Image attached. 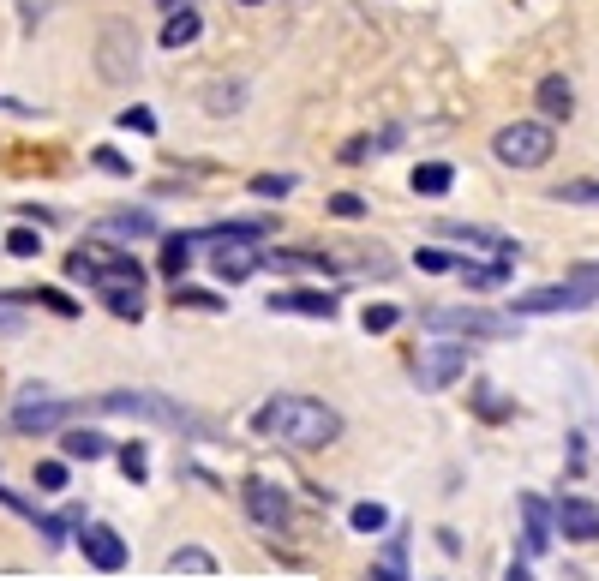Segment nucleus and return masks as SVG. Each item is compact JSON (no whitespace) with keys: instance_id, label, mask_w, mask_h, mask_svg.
I'll use <instances>...</instances> for the list:
<instances>
[{"instance_id":"f257e3e1","label":"nucleus","mask_w":599,"mask_h":581,"mask_svg":"<svg viewBox=\"0 0 599 581\" xmlns=\"http://www.w3.org/2000/svg\"><path fill=\"white\" fill-rule=\"evenodd\" d=\"M252 432L282 438L288 450H330L342 438V414L330 402H318V396H270L252 414Z\"/></svg>"},{"instance_id":"f03ea898","label":"nucleus","mask_w":599,"mask_h":581,"mask_svg":"<svg viewBox=\"0 0 599 581\" xmlns=\"http://www.w3.org/2000/svg\"><path fill=\"white\" fill-rule=\"evenodd\" d=\"M552 150H558L552 120H510V126L492 132V156H498L504 168H546Z\"/></svg>"},{"instance_id":"7ed1b4c3","label":"nucleus","mask_w":599,"mask_h":581,"mask_svg":"<svg viewBox=\"0 0 599 581\" xmlns=\"http://www.w3.org/2000/svg\"><path fill=\"white\" fill-rule=\"evenodd\" d=\"M96 72H102V84H132V72H138V30L132 24H102Z\"/></svg>"},{"instance_id":"20e7f679","label":"nucleus","mask_w":599,"mask_h":581,"mask_svg":"<svg viewBox=\"0 0 599 581\" xmlns=\"http://www.w3.org/2000/svg\"><path fill=\"white\" fill-rule=\"evenodd\" d=\"M426 330H444V336H510L516 318H498V312H480V306H432Z\"/></svg>"},{"instance_id":"39448f33","label":"nucleus","mask_w":599,"mask_h":581,"mask_svg":"<svg viewBox=\"0 0 599 581\" xmlns=\"http://www.w3.org/2000/svg\"><path fill=\"white\" fill-rule=\"evenodd\" d=\"M72 414H78V402L42 396V390H24V396H18V408L6 414V426H12V432H54V426H66Z\"/></svg>"},{"instance_id":"423d86ee","label":"nucleus","mask_w":599,"mask_h":581,"mask_svg":"<svg viewBox=\"0 0 599 581\" xmlns=\"http://www.w3.org/2000/svg\"><path fill=\"white\" fill-rule=\"evenodd\" d=\"M102 414H138V420H156V426H192L186 408H174L168 396H150V390H114L96 402Z\"/></svg>"},{"instance_id":"0eeeda50","label":"nucleus","mask_w":599,"mask_h":581,"mask_svg":"<svg viewBox=\"0 0 599 581\" xmlns=\"http://www.w3.org/2000/svg\"><path fill=\"white\" fill-rule=\"evenodd\" d=\"M240 504H246V516H252L264 534H282V528L294 522L288 492H282V486H270V480H246V486H240Z\"/></svg>"},{"instance_id":"6e6552de","label":"nucleus","mask_w":599,"mask_h":581,"mask_svg":"<svg viewBox=\"0 0 599 581\" xmlns=\"http://www.w3.org/2000/svg\"><path fill=\"white\" fill-rule=\"evenodd\" d=\"M78 552H84V564H96L102 576H120V570L132 564L126 540H120L108 522H78Z\"/></svg>"},{"instance_id":"1a4fd4ad","label":"nucleus","mask_w":599,"mask_h":581,"mask_svg":"<svg viewBox=\"0 0 599 581\" xmlns=\"http://www.w3.org/2000/svg\"><path fill=\"white\" fill-rule=\"evenodd\" d=\"M462 372H468V348H462V342H438V348H426V354L414 360V384H420V390H450Z\"/></svg>"},{"instance_id":"9d476101","label":"nucleus","mask_w":599,"mask_h":581,"mask_svg":"<svg viewBox=\"0 0 599 581\" xmlns=\"http://www.w3.org/2000/svg\"><path fill=\"white\" fill-rule=\"evenodd\" d=\"M576 306H594V294L582 282H558V288H528L516 300V318H540V312H576Z\"/></svg>"},{"instance_id":"9b49d317","label":"nucleus","mask_w":599,"mask_h":581,"mask_svg":"<svg viewBox=\"0 0 599 581\" xmlns=\"http://www.w3.org/2000/svg\"><path fill=\"white\" fill-rule=\"evenodd\" d=\"M516 510H522V552H528V558H546V552H552V528H558V522H552V504H546L540 492H522Z\"/></svg>"},{"instance_id":"f8f14e48","label":"nucleus","mask_w":599,"mask_h":581,"mask_svg":"<svg viewBox=\"0 0 599 581\" xmlns=\"http://www.w3.org/2000/svg\"><path fill=\"white\" fill-rule=\"evenodd\" d=\"M552 522H558V534L576 540V546H594L599 540V504L594 498H558V504H552Z\"/></svg>"},{"instance_id":"ddd939ff","label":"nucleus","mask_w":599,"mask_h":581,"mask_svg":"<svg viewBox=\"0 0 599 581\" xmlns=\"http://www.w3.org/2000/svg\"><path fill=\"white\" fill-rule=\"evenodd\" d=\"M270 312H294V318H336V294H318V288H276V294H270Z\"/></svg>"},{"instance_id":"4468645a","label":"nucleus","mask_w":599,"mask_h":581,"mask_svg":"<svg viewBox=\"0 0 599 581\" xmlns=\"http://www.w3.org/2000/svg\"><path fill=\"white\" fill-rule=\"evenodd\" d=\"M534 96H540V120H552V126L576 114V90H570V78H564V72L540 78V90H534Z\"/></svg>"},{"instance_id":"2eb2a0df","label":"nucleus","mask_w":599,"mask_h":581,"mask_svg":"<svg viewBox=\"0 0 599 581\" xmlns=\"http://www.w3.org/2000/svg\"><path fill=\"white\" fill-rule=\"evenodd\" d=\"M438 234H450V240H462V246H486V252H498V258H516V240H504V234H492V228H480V222H438Z\"/></svg>"},{"instance_id":"dca6fc26","label":"nucleus","mask_w":599,"mask_h":581,"mask_svg":"<svg viewBox=\"0 0 599 581\" xmlns=\"http://www.w3.org/2000/svg\"><path fill=\"white\" fill-rule=\"evenodd\" d=\"M96 294H102V306H108L114 318H126V324L144 318V288H132V282H102Z\"/></svg>"},{"instance_id":"f3484780","label":"nucleus","mask_w":599,"mask_h":581,"mask_svg":"<svg viewBox=\"0 0 599 581\" xmlns=\"http://www.w3.org/2000/svg\"><path fill=\"white\" fill-rule=\"evenodd\" d=\"M408 186H414L420 198H444V192L456 186V168H450V162H420V168L408 174Z\"/></svg>"},{"instance_id":"a211bd4d","label":"nucleus","mask_w":599,"mask_h":581,"mask_svg":"<svg viewBox=\"0 0 599 581\" xmlns=\"http://www.w3.org/2000/svg\"><path fill=\"white\" fill-rule=\"evenodd\" d=\"M60 450H66V456H72V462H96V456H108V450H114V444H108V438H102V432H96V426H72V432H66V438H60Z\"/></svg>"},{"instance_id":"6ab92c4d","label":"nucleus","mask_w":599,"mask_h":581,"mask_svg":"<svg viewBox=\"0 0 599 581\" xmlns=\"http://www.w3.org/2000/svg\"><path fill=\"white\" fill-rule=\"evenodd\" d=\"M198 30H204V18H198L192 6H180V12H168V24H162V48H192Z\"/></svg>"},{"instance_id":"aec40b11","label":"nucleus","mask_w":599,"mask_h":581,"mask_svg":"<svg viewBox=\"0 0 599 581\" xmlns=\"http://www.w3.org/2000/svg\"><path fill=\"white\" fill-rule=\"evenodd\" d=\"M102 234H114V240H150V234H156V216H150V210H120V216L102 222Z\"/></svg>"},{"instance_id":"412c9836","label":"nucleus","mask_w":599,"mask_h":581,"mask_svg":"<svg viewBox=\"0 0 599 581\" xmlns=\"http://www.w3.org/2000/svg\"><path fill=\"white\" fill-rule=\"evenodd\" d=\"M456 276H462L474 294H486V288H504V282H510V258H498V264H468V258H462Z\"/></svg>"},{"instance_id":"4be33fe9","label":"nucleus","mask_w":599,"mask_h":581,"mask_svg":"<svg viewBox=\"0 0 599 581\" xmlns=\"http://www.w3.org/2000/svg\"><path fill=\"white\" fill-rule=\"evenodd\" d=\"M204 108H210V114H240V108H246V84H240V78H216V84L204 90Z\"/></svg>"},{"instance_id":"5701e85b","label":"nucleus","mask_w":599,"mask_h":581,"mask_svg":"<svg viewBox=\"0 0 599 581\" xmlns=\"http://www.w3.org/2000/svg\"><path fill=\"white\" fill-rule=\"evenodd\" d=\"M192 246H198V234H168L162 240V276H186V264H192Z\"/></svg>"},{"instance_id":"b1692460","label":"nucleus","mask_w":599,"mask_h":581,"mask_svg":"<svg viewBox=\"0 0 599 581\" xmlns=\"http://www.w3.org/2000/svg\"><path fill=\"white\" fill-rule=\"evenodd\" d=\"M474 414H480V420H492V426H504V420H510L516 408H510V402H504V396H498L492 384H474Z\"/></svg>"},{"instance_id":"393cba45","label":"nucleus","mask_w":599,"mask_h":581,"mask_svg":"<svg viewBox=\"0 0 599 581\" xmlns=\"http://www.w3.org/2000/svg\"><path fill=\"white\" fill-rule=\"evenodd\" d=\"M396 324H402V306H366V312H360V330H366V336H390Z\"/></svg>"},{"instance_id":"a878e982","label":"nucleus","mask_w":599,"mask_h":581,"mask_svg":"<svg viewBox=\"0 0 599 581\" xmlns=\"http://www.w3.org/2000/svg\"><path fill=\"white\" fill-rule=\"evenodd\" d=\"M168 570H174V576H180V570H186V576H216V558H210V552H198V546H186V552H174V558H168Z\"/></svg>"},{"instance_id":"bb28decb","label":"nucleus","mask_w":599,"mask_h":581,"mask_svg":"<svg viewBox=\"0 0 599 581\" xmlns=\"http://www.w3.org/2000/svg\"><path fill=\"white\" fill-rule=\"evenodd\" d=\"M552 198L558 204H599V180H564V186H552Z\"/></svg>"},{"instance_id":"cd10ccee","label":"nucleus","mask_w":599,"mask_h":581,"mask_svg":"<svg viewBox=\"0 0 599 581\" xmlns=\"http://www.w3.org/2000/svg\"><path fill=\"white\" fill-rule=\"evenodd\" d=\"M6 252H12V258H42V234H36V228H12V234H6Z\"/></svg>"},{"instance_id":"c85d7f7f","label":"nucleus","mask_w":599,"mask_h":581,"mask_svg":"<svg viewBox=\"0 0 599 581\" xmlns=\"http://www.w3.org/2000/svg\"><path fill=\"white\" fill-rule=\"evenodd\" d=\"M120 474H126L132 486L150 480V468H144V444H120Z\"/></svg>"},{"instance_id":"c756f323","label":"nucleus","mask_w":599,"mask_h":581,"mask_svg":"<svg viewBox=\"0 0 599 581\" xmlns=\"http://www.w3.org/2000/svg\"><path fill=\"white\" fill-rule=\"evenodd\" d=\"M360 534H378V528H390V510L384 504H354V516H348Z\"/></svg>"},{"instance_id":"7c9ffc66","label":"nucleus","mask_w":599,"mask_h":581,"mask_svg":"<svg viewBox=\"0 0 599 581\" xmlns=\"http://www.w3.org/2000/svg\"><path fill=\"white\" fill-rule=\"evenodd\" d=\"M252 192H258V198H288V192H294V174H252Z\"/></svg>"},{"instance_id":"2f4dec72","label":"nucleus","mask_w":599,"mask_h":581,"mask_svg":"<svg viewBox=\"0 0 599 581\" xmlns=\"http://www.w3.org/2000/svg\"><path fill=\"white\" fill-rule=\"evenodd\" d=\"M174 306H192V312H222V300H216V294H204V288H180V282H174Z\"/></svg>"},{"instance_id":"473e14b6","label":"nucleus","mask_w":599,"mask_h":581,"mask_svg":"<svg viewBox=\"0 0 599 581\" xmlns=\"http://www.w3.org/2000/svg\"><path fill=\"white\" fill-rule=\"evenodd\" d=\"M330 216H342V222H360V216H366V198H354V192H336V198H330Z\"/></svg>"},{"instance_id":"72a5a7b5","label":"nucleus","mask_w":599,"mask_h":581,"mask_svg":"<svg viewBox=\"0 0 599 581\" xmlns=\"http://www.w3.org/2000/svg\"><path fill=\"white\" fill-rule=\"evenodd\" d=\"M414 258H420V270H432V276H444V270H456V264H462V258H450V252H438V246H420Z\"/></svg>"},{"instance_id":"f704fd0d","label":"nucleus","mask_w":599,"mask_h":581,"mask_svg":"<svg viewBox=\"0 0 599 581\" xmlns=\"http://www.w3.org/2000/svg\"><path fill=\"white\" fill-rule=\"evenodd\" d=\"M36 306H48V312H60V318H78V306H72L60 288H36Z\"/></svg>"},{"instance_id":"c9c22d12","label":"nucleus","mask_w":599,"mask_h":581,"mask_svg":"<svg viewBox=\"0 0 599 581\" xmlns=\"http://www.w3.org/2000/svg\"><path fill=\"white\" fill-rule=\"evenodd\" d=\"M36 486H42V492H60V486H66V462H36Z\"/></svg>"},{"instance_id":"e433bc0d","label":"nucleus","mask_w":599,"mask_h":581,"mask_svg":"<svg viewBox=\"0 0 599 581\" xmlns=\"http://www.w3.org/2000/svg\"><path fill=\"white\" fill-rule=\"evenodd\" d=\"M120 126H126V132H156V114H150V108H126Z\"/></svg>"},{"instance_id":"4c0bfd02","label":"nucleus","mask_w":599,"mask_h":581,"mask_svg":"<svg viewBox=\"0 0 599 581\" xmlns=\"http://www.w3.org/2000/svg\"><path fill=\"white\" fill-rule=\"evenodd\" d=\"M90 162H96V168H108V174H132V162H126L120 150H108V144H102V150H96Z\"/></svg>"},{"instance_id":"58836bf2","label":"nucleus","mask_w":599,"mask_h":581,"mask_svg":"<svg viewBox=\"0 0 599 581\" xmlns=\"http://www.w3.org/2000/svg\"><path fill=\"white\" fill-rule=\"evenodd\" d=\"M366 150H372V138H348V144H342V162H366Z\"/></svg>"},{"instance_id":"ea45409f","label":"nucleus","mask_w":599,"mask_h":581,"mask_svg":"<svg viewBox=\"0 0 599 581\" xmlns=\"http://www.w3.org/2000/svg\"><path fill=\"white\" fill-rule=\"evenodd\" d=\"M570 282H582V288H588V294H594V300H599V270H576Z\"/></svg>"},{"instance_id":"a19ab883","label":"nucleus","mask_w":599,"mask_h":581,"mask_svg":"<svg viewBox=\"0 0 599 581\" xmlns=\"http://www.w3.org/2000/svg\"><path fill=\"white\" fill-rule=\"evenodd\" d=\"M504 581H534V576H528V564H510V576Z\"/></svg>"},{"instance_id":"79ce46f5","label":"nucleus","mask_w":599,"mask_h":581,"mask_svg":"<svg viewBox=\"0 0 599 581\" xmlns=\"http://www.w3.org/2000/svg\"><path fill=\"white\" fill-rule=\"evenodd\" d=\"M162 6H168V12H180V6H192V0H162Z\"/></svg>"},{"instance_id":"37998d69","label":"nucleus","mask_w":599,"mask_h":581,"mask_svg":"<svg viewBox=\"0 0 599 581\" xmlns=\"http://www.w3.org/2000/svg\"><path fill=\"white\" fill-rule=\"evenodd\" d=\"M240 6H258V0H240Z\"/></svg>"}]
</instances>
